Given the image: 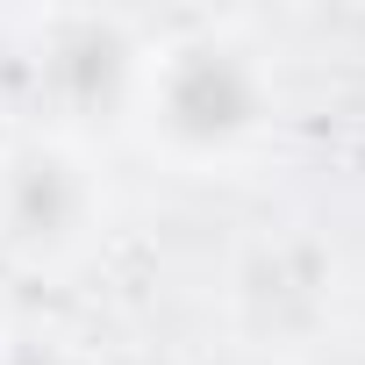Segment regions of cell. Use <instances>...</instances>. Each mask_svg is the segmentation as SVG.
<instances>
[{
	"label": "cell",
	"instance_id": "cell-3",
	"mask_svg": "<svg viewBox=\"0 0 365 365\" xmlns=\"http://www.w3.org/2000/svg\"><path fill=\"white\" fill-rule=\"evenodd\" d=\"M143 36L122 15H51L36 51V86L65 122H115L136 101Z\"/></svg>",
	"mask_w": 365,
	"mask_h": 365
},
{
	"label": "cell",
	"instance_id": "cell-2",
	"mask_svg": "<svg viewBox=\"0 0 365 365\" xmlns=\"http://www.w3.org/2000/svg\"><path fill=\"white\" fill-rule=\"evenodd\" d=\"M108 187L79 136L36 129L0 150V251L22 265H65L93 244Z\"/></svg>",
	"mask_w": 365,
	"mask_h": 365
},
{
	"label": "cell",
	"instance_id": "cell-1",
	"mask_svg": "<svg viewBox=\"0 0 365 365\" xmlns=\"http://www.w3.org/2000/svg\"><path fill=\"white\" fill-rule=\"evenodd\" d=\"M129 115L150 136V150H165L179 165H222V158L251 150L258 129L272 122V72L237 29L194 22L179 36L143 43Z\"/></svg>",
	"mask_w": 365,
	"mask_h": 365
}]
</instances>
